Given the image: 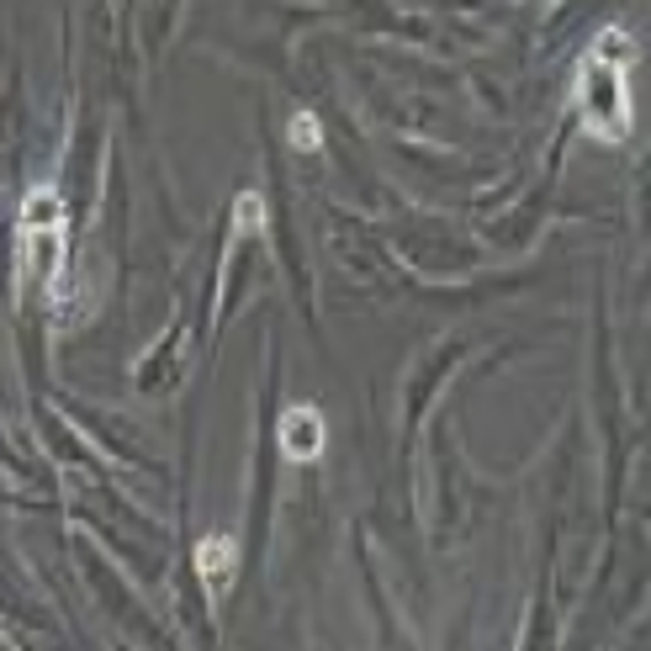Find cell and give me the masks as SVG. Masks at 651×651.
<instances>
[{
	"label": "cell",
	"instance_id": "1",
	"mask_svg": "<svg viewBox=\"0 0 651 651\" xmlns=\"http://www.w3.org/2000/svg\"><path fill=\"white\" fill-rule=\"evenodd\" d=\"M324 450V418L313 414V408H296V414H287V456H296V461H313Z\"/></svg>",
	"mask_w": 651,
	"mask_h": 651
},
{
	"label": "cell",
	"instance_id": "2",
	"mask_svg": "<svg viewBox=\"0 0 651 651\" xmlns=\"http://www.w3.org/2000/svg\"><path fill=\"white\" fill-rule=\"evenodd\" d=\"M202 572H207L212 588H223V572L234 577V546H223V540H207V546H202Z\"/></svg>",
	"mask_w": 651,
	"mask_h": 651
},
{
	"label": "cell",
	"instance_id": "3",
	"mask_svg": "<svg viewBox=\"0 0 651 651\" xmlns=\"http://www.w3.org/2000/svg\"><path fill=\"white\" fill-rule=\"evenodd\" d=\"M292 133H296V138H292V144H296V148H313V144H318V122L296 117V122H292Z\"/></svg>",
	"mask_w": 651,
	"mask_h": 651
}]
</instances>
